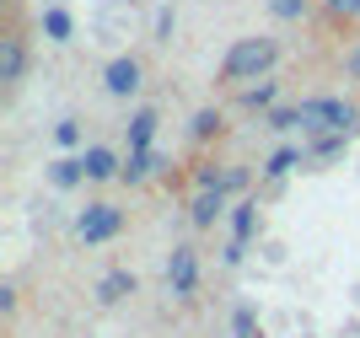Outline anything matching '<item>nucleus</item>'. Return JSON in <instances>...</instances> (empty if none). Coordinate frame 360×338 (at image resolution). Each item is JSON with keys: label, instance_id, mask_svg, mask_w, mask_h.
<instances>
[{"label": "nucleus", "instance_id": "obj_1", "mask_svg": "<svg viewBox=\"0 0 360 338\" xmlns=\"http://www.w3.org/2000/svg\"><path fill=\"white\" fill-rule=\"evenodd\" d=\"M274 59H280V44L274 38H237V44L226 48L221 59V81H264L274 70Z\"/></svg>", "mask_w": 360, "mask_h": 338}, {"label": "nucleus", "instance_id": "obj_2", "mask_svg": "<svg viewBox=\"0 0 360 338\" xmlns=\"http://www.w3.org/2000/svg\"><path fill=\"white\" fill-rule=\"evenodd\" d=\"M119 231H124V209H113V204H86L81 215H75V236H81L86 247L113 242Z\"/></svg>", "mask_w": 360, "mask_h": 338}, {"label": "nucleus", "instance_id": "obj_3", "mask_svg": "<svg viewBox=\"0 0 360 338\" xmlns=\"http://www.w3.org/2000/svg\"><path fill=\"white\" fill-rule=\"evenodd\" d=\"M167 285H172L178 301H188V295L199 290V258H194V247H172V258H167Z\"/></svg>", "mask_w": 360, "mask_h": 338}, {"label": "nucleus", "instance_id": "obj_4", "mask_svg": "<svg viewBox=\"0 0 360 338\" xmlns=\"http://www.w3.org/2000/svg\"><path fill=\"white\" fill-rule=\"evenodd\" d=\"M103 86L113 91V97H135V91H140V59H129V54L108 59V70H103Z\"/></svg>", "mask_w": 360, "mask_h": 338}, {"label": "nucleus", "instance_id": "obj_5", "mask_svg": "<svg viewBox=\"0 0 360 338\" xmlns=\"http://www.w3.org/2000/svg\"><path fill=\"white\" fill-rule=\"evenodd\" d=\"M226 199H231L226 188H199V193H194V204H188V221H194L199 231H205V226H215V221L226 215Z\"/></svg>", "mask_w": 360, "mask_h": 338}, {"label": "nucleus", "instance_id": "obj_6", "mask_svg": "<svg viewBox=\"0 0 360 338\" xmlns=\"http://www.w3.org/2000/svg\"><path fill=\"white\" fill-rule=\"evenodd\" d=\"M22 70H27V44H22V38H0V81H6V86H16V81H22Z\"/></svg>", "mask_w": 360, "mask_h": 338}, {"label": "nucleus", "instance_id": "obj_7", "mask_svg": "<svg viewBox=\"0 0 360 338\" xmlns=\"http://www.w3.org/2000/svg\"><path fill=\"white\" fill-rule=\"evenodd\" d=\"M81 162H86V183H108V177H124V162H119V156H113L108 145H86V156H81Z\"/></svg>", "mask_w": 360, "mask_h": 338}, {"label": "nucleus", "instance_id": "obj_8", "mask_svg": "<svg viewBox=\"0 0 360 338\" xmlns=\"http://www.w3.org/2000/svg\"><path fill=\"white\" fill-rule=\"evenodd\" d=\"M162 156L156 150H129V162H124V183H146V177H156L162 172Z\"/></svg>", "mask_w": 360, "mask_h": 338}, {"label": "nucleus", "instance_id": "obj_9", "mask_svg": "<svg viewBox=\"0 0 360 338\" xmlns=\"http://www.w3.org/2000/svg\"><path fill=\"white\" fill-rule=\"evenodd\" d=\"M49 183H54V188H75V183H86V162H81V156H60V162H49Z\"/></svg>", "mask_w": 360, "mask_h": 338}, {"label": "nucleus", "instance_id": "obj_10", "mask_svg": "<svg viewBox=\"0 0 360 338\" xmlns=\"http://www.w3.org/2000/svg\"><path fill=\"white\" fill-rule=\"evenodd\" d=\"M258 236V199H242L231 209V242H253Z\"/></svg>", "mask_w": 360, "mask_h": 338}, {"label": "nucleus", "instance_id": "obj_11", "mask_svg": "<svg viewBox=\"0 0 360 338\" xmlns=\"http://www.w3.org/2000/svg\"><path fill=\"white\" fill-rule=\"evenodd\" d=\"M328 129H333V134H355V129H360V108L328 97Z\"/></svg>", "mask_w": 360, "mask_h": 338}, {"label": "nucleus", "instance_id": "obj_12", "mask_svg": "<svg viewBox=\"0 0 360 338\" xmlns=\"http://www.w3.org/2000/svg\"><path fill=\"white\" fill-rule=\"evenodd\" d=\"M135 274H129V268H113V274H108V280L103 285H97V295H103V301H108V306H113V301H124V295H135Z\"/></svg>", "mask_w": 360, "mask_h": 338}, {"label": "nucleus", "instance_id": "obj_13", "mask_svg": "<svg viewBox=\"0 0 360 338\" xmlns=\"http://www.w3.org/2000/svg\"><path fill=\"white\" fill-rule=\"evenodd\" d=\"M301 162H307V150H296V145H280V150L269 156V162H264V177H269V183H280V177H285L290 167H301Z\"/></svg>", "mask_w": 360, "mask_h": 338}, {"label": "nucleus", "instance_id": "obj_14", "mask_svg": "<svg viewBox=\"0 0 360 338\" xmlns=\"http://www.w3.org/2000/svg\"><path fill=\"white\" fill-rule=\"evenodd\" d=\"M349 134H312V145H307V162H333V156H345Z\"/></svg>", "mask_w": 360, "mask_h": 338}, {"label": "nucleus", "instance_id": "obj_15", "mask_svg": "<svg viewBox=\"0 0 360 338\" xmlns=\"http://www.w3.org/2000/svg\"><path fill=\"white\" fill-rule=\"evenodd\" d=\"M44 32H49V44H70V32H75L70 11H65V6H49L44 11Z\"/></svg>", "mask_w": 360, "mask_h": 338}, {"label": "nucleus", "instance_id": "obj_16", "mask_svg": "<svg viewBox=\"0 0 360 338\" xmlns=\"http://www.w3.org/2000/svg\"><path fill=\"white\" fill-rule=\"evenodd\" d=\"M150 134H156V113L140 108V113L129 118V150H150Z\"/></svg>", "mask_w": 360, "mask_h": 338}, {"label": "nucleus", "instance_id": "obj_17", "mask_svg": "<svg viewBox=\"0 0 360 338\" xmlns=\"http://www.w3.org/2000/svg\"><path fill=\"white\" fill-rule=\"evenodd\" d=\"M221 129H226L221 108H199V113H194V124H188V134H194V140H215Z\"/></svg>", "mask_w": 360, "mask_h": 338}, {"label": "nucleus", "instance_id": "obj_18", "mask_svg": "<svg viewBox=\"0 0 360 338\" xmlns=\"http://www.w3.org/2000/svg\"><path fill=\"white\" fill-rule=\"evenodd\" d=\"M274 97H280V86H274L269 75L258 86H242V108H274Z\"/></svg>", "mask_w": 360, "mask_h": 338}, {"label": "nucleus", "instance_id": "obj_19", "mask_svg": "<svg viewBox=\"0 0 360 338\" xmlns=\"http://www.w3.org/2000/svg\"><path fill=\"white\" fill-rule=\"evenodd\" d=\"M269 11L280 16V22H301V16H307V0H269Z\"/></svg>", "mask_w": 360, "mask_h": 338}, {"label": "nucleus", "instance_id": "obj_20", "mask_svg": "<svg viewBox=\"0 0 360 338\" xmlns=\"http://www.w3.org/2000/svg\"><path fill=\"white\" fill-rule=\"evenodd\" d=\"M221 177H226V167L205 162V167H199V172H194V193H199V188H221Z\"/></svg>", "mask_w": 360, "mask_h": 338}, {"label": "nucleus", "instance_id": "obj_21", "mask_svg": "<svg viewBox=\"0 0 360 338\" xmlns=\"http://www.w3.org/2000/svg\"><path fill=\"white\" fill-rule=\"evenodd\" d=\"M231 333L237 338H258V317L248 306H237V317H231Z\"/></svg>", "mask_w": 360, "mask_h": 338}, {"label": "nucleus", "instance_id": "obj_22", "mask_svg": "<svg viewBox=\"0 0 360 338\" xmlns=\"http://www.w3.org/2000/svg\"><path fill=\"white\" fill-rule=\"evenodd\" d=\"M323 11H333L339 22H360V0H323Z\"/></svg>", "mask_w": 360, "mask_h": 338}, {"label": "nucleus", "instance_id": "obj_23", "mask_svg": "<svg viewBox=\"0 0 360 338\" xmlns=\"http://www.w3.org/2000/svg\"><path fill=\"white\" fill-rule=\"evenodd\" d=\"M248 183H253V177H248V167H226V177H221V188H226V193H242Z\"/></svg>", "mask_w": 360, "mask_h": 338}, {"label": "nucleus", "instance_id": "obj_24", "mask_svg": "<svg viewBox=\"0 0 360 338\" xmlns=\"http://www.w3.org/2000/svg\"><path fill=\"white\" fill-rule=\"evenodd\" d=\"M54 140H60L65 150H75V145H81V124H75V118H65L60 129H54Z\"/></svg>", "mask_w": 360, "mask_h": 338}, {"label": "nucleus", "instance_id": "obj_25", "mask_svg": "<svg viewBox=\"0 0 360 338\" xmlns=\"http://www.w3.org/2000/svg\"><path fill=\"white\" fill-rule=\"evenodd\" d=\"M156 44H172V6L156 11Z\"/></svg>", "mask_w": 360, "mask_h": 338}, {"label": "nucleus", "instance_id": "obj_26", "mask_svg": "<svg viewBox=\"0 0 360 338\" xmlns=\"http://www.w3.org/2000/svg\"><path fill=\"white\" fill-rule=\"evenodd\" d=\"M301 118H296V108H274L269 113V129H296Z\"/></svg>", "mask_w": 360, "mask_h": 338}, {"label": "nucleus", "instance_id": "obj_27", "mask_svg": "<svg viewBox=\"0 0 360 338\" xmlns=\"http://www.w3.org/2000/svg\"><path fill=\"white\" fill-rule=\"evenodd\" d=\"M345 75H349V81H360V38L345 48Z\"/></svg>", "mask_w": 360, "mask_h": 338}, {"label": "nucleus", "instance_id": "obj_28", "mask_svg": "<svg viewBox=\"0 0 360 338\" xmlns=\"http://www.w3.org/2000/svg\"><path fill=\"white\" fill-rule=\"evenodd\" d=\"M221 258H226V268H237L242 258H248V242H226V247H221Z\"/></svg>", "mask_w": 360, "mask_h": 338}, {"label": "nucleus", "instance_id": "obj_29", "mask_svg": "<svg viewBox=\"0 0 360 338\" xmlns=\"http://www.w3.org/2000/svg\"><path fill=\"white\" fill-rule=\"evenodd\" d=\"M0 311H6V317L16 311V290H11V285H0Z\"/></svg>", "mask_w": 360, "mask_h": 338}]
</instances>
